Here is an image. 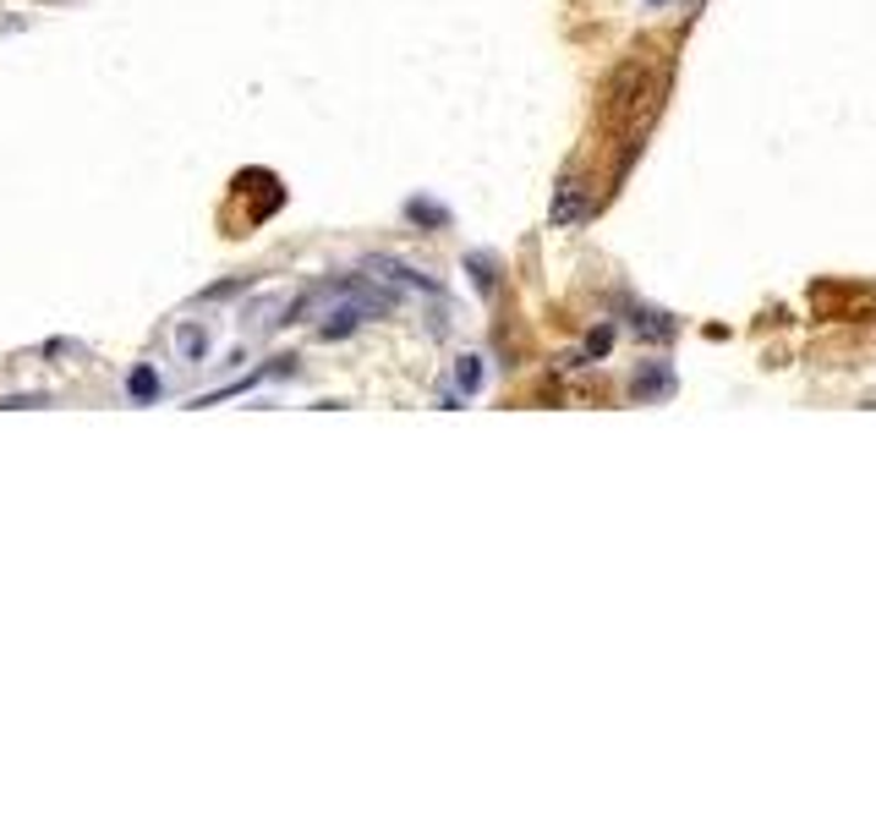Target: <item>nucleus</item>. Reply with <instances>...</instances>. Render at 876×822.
Instances as JSON below:
<instances>
[{
    "mask_svg": "<svg viewBox=\"0 0 876 822\" xmlns=\"http://www.w3.org/2000/svg\"><path fill=\"white\" fill-rule=\"evenodd\" d=\"M576 220H586V192L581 181H565L554 198V225H576Z\"/></svg>",
    "mask_w": 876,
    "mask_h": 822,
    "instance_id": "f257e3e1",
    "label": "nucleus"
},
{
    "mask_svg": "<svg viewBox=\"0 0 876 822\" xmlns=\"http://www.w3.org/2000/svg\"><path fill=\"white\" fill-rule=\"evenodd\" d=\"M175 351H181L186 362H197V356L209 351V329H197V324H181V329H175Z\"/></svg>",
    "mask_w": 876,
    "mask_h": 822,
    "instance_id": "f03ea898",
    "label": "nucleus"
},
{
    "mask_svg": "<svg viewBox=\"0 0 876 822\" xmlns=\"http://www.w3.org/2000/svg\"><path fill=\"white\" fill-rule=\"evenodd\" d=\"M455 384H460L466 395L482 384V367H477V356H460V367H455Z\"/></svg>",
    "mask_w": 876,
    "mask_h": 822,
    "instance_id": "7ed1b4c3",
    "label": "nucleus"
},
{
    "mask_svg": "<svg viewBox=\"0 0 876 822\" xmlns=\"http://www.w3.org/2000/svg\"><path fill=\"white\" fill-rule=\"evenodd\" d=\"M663 389H669V373H658V367L635 378V395H641V401H647V395H663Z\"/></svg>",
    "mask_w": 876,
    "mask_h": 822,
    "instance_id": "20e7f679",
    "label": "nucleus"
},
{
    "mask_svg": "<svg viewBox=\"0 0 876 822\" xmlns=\"http://www.w3.org/2000/svg\"><path fill=\"white\" fill-rule=\"evenodd\" d=\"M132 395H138V401H148V395H153V373H132Z\"/></svg>",
    "mask_w": 876,
    "mask_h": 822,
    "instance_id": "39448f33",
    "label": "nucleus"
},
{
    "mask_svg": "<svg viewBox=\"0 0 876 822\" xmlns=\"http://www.w3.org/2000/svg\"><path fill=\"white\" fill-rule=\"evenodd\" d=\"M647 6H663V0H647Z\"/></svg>",
    "mask_w": 876,
    "mask_h": 822,
    "instance_id": "423d86ee",
    "label": "nucleus"
}]
</instances>
